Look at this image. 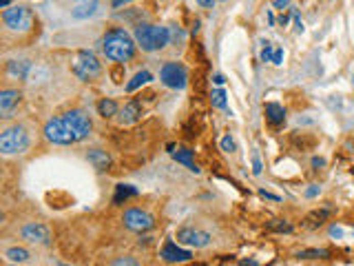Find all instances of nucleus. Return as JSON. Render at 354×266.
<instances>
[{
	"mask_svg": "<svg viewBox=\"0 0 354 266\" xmlns=\"http://www.w3.org/2000/svg\"><path fill=\"white\" fill-rule=\"evenodd\" d=\"M100 45H102V53L109 60H113V62H126V60L135 56L137 42L124 29H111L102 36Z\"/></svg>",
	"mask_w": 354,
	"mask_h": 266,
	"instance_id": "nucleus-1",
	"label": "nucleus"
},
{
	"mask_svg": "<svg viewBox=\"0 0 354 266\" xmlns=\"http://www.w3.org/2000/svg\"><path fill=\"white\" fill-rule=\"evenodd\" d=\"M135 42L144 51H157L164 49L171 42L169 27H155V25H137L135 27Z\"/></svg>",
	"mask_w": 354,
	"mask_h": 266,
	"instance_id": "nucleus-2",
	"label": "nucleus"
},
{
	"mask_svg": "<svg viewBox=\"0 0 354 266\" xmlns=\"http://www.w3.org/2000/svg\"><path fill=\"white\" fill-rule=\"evenodd\" d=\"M29 149V133L22 124L9 126L0 133V153L3 156H13V153H25Z\"/></svg>",
	"mask_w": 354,
	"mask_h": 266,
	"instance_id": "nucleus-3",
	"label": "nucleus"
},
{
	"mask_svg": "<svg viewBox=\"0 0 354 266\" xmlns=\"http://www.w3.org/2000/svg\"><path fill=\"white\" fill-rule=\"evenodd\" d=\"M73 73L82 80V82H89V80L98 78L100 73H102V64H100L98 56L89 49H82L76 53V58H73Z\"/></svg>",
	"mask_w": 354,
	"mask_h": 266,
	"instance_id": "nucleus-4",
	"label": "nucleus"
},
{
	"mask_svg": "<svg viewBox=\"0 0 354 266\" xmlns=\"http://www.w3.org/2000/svg\"><path fill=\"white\" fill-rule=\"evenodd\" d=\"M44 138L49 140V142H53V144H60V146L76 144V138H73V133H71L69 126H66L62 116L51 118L49 122L44 124Z\"/></svg>",
	"mask_w": 354,
	"mask_h": 266,
	"instance_id": "nucleus-5",
	"label": "nucleus"
},
{
	"mask_svg": "<svg viewBox=\"0 0 354 266\" xmlns=\"http://www.w3.org/2000/svg\"><path fill=\"white\" fill-rule=\"evenodd\" d=\"M159 80L169 86V89H184L188 82V71L179 62H164L159 69Z\"/></svg>",
	"mask_w": 354,
	"mask_h": 266,
	"instance_id": "nucleus-6",
	"label": "nucleus"
},
{
	"mask_svg": "<svg viewBox=\"0 0 354 266\" xmlns=\"http://www.w3.org/2000/svg\"><path fill=\"white\" fill-rule=\"evenodd\" d=\"M3 23H5L7 29H11V31H29L33 16L27 7H11V9L3 11Z\"/></svg>",
	"mask_w": 354,
	"mask_h": 266,
	"instance_id": "nucleus-7",
	"label": "nucleus"
},
{
	"mask_svg": "<svg viewBox=\"0 0 354 266\" xmlns=\"http://www.w3.org/2000/svg\"><path fill=\"white\" fill-rule=\"evenodd\" d=\"M122 222H124L126 229H131V231H135V233H142V231L153 229L155 219H153L151 213H146L142 209H129V211L124 213Z\"/></svg>",
	"mask_w": 354,
	"mask_h": 266,
	"instance_id": "nucleus-8",
	"label": "nucleus"
},
{
	"mask_svg": "<svg viewBox=\"0 0 354 266\" xmlns=\"http://www.w3.org/2000/svg\"><path fill=\"white\" fill-rule=\"evenodd\" d=\"M177 242L186 244V246H195V249H204V246L210 244V235L206 231L193 229V226H184V229L177 231Z\"/></svg>",
	"mask_w": 354,
	"mask_h": 266,
	"instance_id": "nucleus-9",
	"label": "nucleus"
},
{
	"mask_svg": "<svg viewBox=\"0 0 354 266\" xmlns=\"http://www.w3.org/2000/svg\"><path fill=\"white\" fill-rule=\"evenodd\" d=\"M20 235L27 242H33V244H49L51 242V233L49 229L42 224V222H29L22 226V231H20Z\"/></svg>",
	"mask_w": 354,
	"mask_h": 266,
	"instance_id": "nucleus-10",
	"label": "nucleus"
},
{
	"mask_svg": "<svg viewBox=\"0 0 354 266\" xmlns=\"http://www.w3.org/2000/svg\"><path fill=\"white\" fill-rule=\"evenodd\" d=\"M159 257H162L166 264H182V262H191L193 253L186 251V249H179L173 239H166L162 251H159Z\"/></svg>",
	"mask_w": 354,
	"mask_h": 266,
	"instance_id": "nucleus-11",
	"label": "nucleus"
},
{
	"mask_svg": "<svg viewBox=\"0 0 354 266\" xmlns=\"http://www.w3.org/2000/svg\"><path fill=\"white\" fill-rule=\"evenodd\" d=\"M98 9H100V3H98V0H82V3H78V5L71 9V16L76 18V20H86V18L96 16Z\"/></svg>",
	"mask_w": 354,
	"mask_h": 266,
	"instance_id": "nucleus-12",
	"label": "nucleus"
},
{
	"mask_svg": "<svg viewBox=\"0 0 354 266\" xmlns=\"http://www.w3.org/2000/svg\"><path fill=\"white\" fill-rule=\"evenodd\" d=\"M264 111H266V120H268V124L281 126L286 122V109L279 102H266Z\"/></svg>",
	"mask_w": 354,
	"mask_h": 266,
	"instance_id": "nucleus-13",
	"label": "nucleus"
},
{
	"mask_svg": "<svg viewBox=\"0 0 354 266\" xmlns=\"http://www.w3.org/2000/svg\"><path fill=\"white\" fill-rule=\"evenodd\" d=\"M139 116H142V102H139V100H131V102L120 111V124H133L139 120Z\"/></svg>",
	"mask_w": 354,
	"mask_h": 266,
	"instance_id": "nucleus-14",
	"label": "nucleus"
},
{
	"mask_svg": "<svg viewBox=\"0 0 354 266\" xmlns=\"http://www.w3.org/2000/svg\"><path fill=\"white\" fill-rule=\"evenodd\" d=\"M18 100H20V91H16V89L0 91V113H3V118H9L11 106H16Z\"/></svg>",
	"mask_w": 354,
	"mask_h": 266,
	"instance_id": "nucleus-15",
	"label": "nucleus"
},
{
	"mask_svg": "<svg viewBox=\"0 0 354 266\" xmlns=\"http://www.w3.org/2000/svg\"><path fill=\"white\" fill-rule=\"evenodd\" d=\"M171 156H173V160L175 162H179V164H184L186 169H188L191 173H199V166L193 162V151L191 149H179V151H171Z\"/></svg>",
	"mask_w": 354,
	"mask_h": 266,
	"instance_id": "nucleus-16",
	"label": "nucleus"
},
{
	"mask_svg": "<svg viewBox=\"0 0 354 266\" xmlns=\"http://www.w3.org/2000/svg\"><path fill=\"white\" fill-rule=\"evenodd\" d=\"M86 160H89L98 171H106L111 166V158L106 156V151H100V149H93V151L86 153Z\"/></svg>",
	"mask_w": 354,
	"mask_h": 266,
	"instance_id": "nucleus-17",
	"label": "nucleus"
},
{
	"mask_svg": "<svg viewBox=\"0 0 354 266\" xmlns=\"http://www.w3.org/2000/svg\"><path fill=\"white\" fill-rule=\"evenodd\" d=\"M29 69H31L29 60H11V62H7V71H9V76H16V78H27Z\"/></svg>",
	"mask_w": 354,
	"mask_h": 266,
	"instance_id": "nucleus-18",
	"label": "nucleus"
},
{
	"mask_svg": "<svg viewBox=\"0 0 354 266\" xmlns=\"http://www.w3.org/2000/svg\"><path fill=\"white\" fill-rule=\"evenodd\" d=\"M137 193L139 191L135 189V186H131V184H117L115 186V195H113V204H122L129 197H135Z\"/></svg>",
	"mask_w": 354,
	"mask_h": 266,
	"instance_id": "nucleus-19",
	"label": "nucleus"
},
{
	"mask_svg": "<svg viewBox=\"0 0 354 266\" xmlns=\"http://www.w3.org/2000/svg\"><path fill=\"white\" fill-rule=\"evenodd\" d=\"M151 80H153V76H151V73H149V71H137V73H135V76H133V78H131V82H129V84H126V91H129V93H133V91H137V89H139V86L149 84V82H151Z\"/></svg>",
	"mask_w": 354,
	"mask_h": 266,
	"instance_id": "nucleus-20",
	"label": "nucleus"
},
{
	"mask_svg": "<svg viewBox=\"0 0 354 266\" xmlns=\"http://www.w3.org/2000/svg\"><path fill=\"white\" fill-rule=\"evenodd\" d=\"M98 113L102 118H113L117 113V104L113 102V100L104 98V100H100V102H98Z\"/></svg>",
	"mask_w": 354,
	"mask_h": 266,
	"instance_id": "nucleus-21",
	"label": "nucleus"
},
{
	"mask_svg": "<svg viewBox=\"0 0 354 266\" xmlns=\"http://www.w3.org/2000/svg\"><path fill=\"white\" fill-rule=\"evenodd\" d=\"M297 257L299 259H325V257H330V251H325V249H308V251H299Z\"/></svg>",
	"mask_w": 354,
	"mask_h": 266,
	"instance_id": "nucleus-22",
	"label": "nucleus"
},
{
	"mask_svg": "<svg viewBox=\"0 0 354 266\" xmlns=\"http://www.w3.org/2000/svg\"><path fill=\"white\" fill-rule=\"evenodd\" d=\"M5 257L9 259V262H18V264H22V262H27V259H29V253H27L25 249H18V246H13V249H7Z\"/></svg>",
	"mask_w": 354,
	"mask_h": 266,
	"instance_id": "nucleus-23",
	"label": "nucleus"
},
{
	"mask_svg": "<svg viewBox=\"0 0 354 266\" xmlns=\"http://www.w3.org/2000/svg\"><path fill=\"white\" fill-rule=\"evenodd\" d=\"M330 215V209H323V211H315L312 213V215H308V219H305V222H308V226L310 229H317V226H321L323 224V219Z\"/></svg>",
	"mask_w": 354,
	"mask_h": 266,
	"instance_id": "nucleus-24",
	"label": "nucleus"
},
{
	"mask_svg": "<svg viewBox=\"0 0 354 266\" xmlns=\"http://www.w3.org/2000/svg\"><path fill=\"white\" fill-rule=\"evenodd\" d=\"M210 104L217 109H226V91L224 89H213L210 93Z\"/></svg>",
	"mask_w": 354,
	"mask_h": 266,
	"instance_id": "nucleus-25",
	"label": "nucleus"
},
{
	"mask_svg": "<svg viewBox=\"0 0 354 266\" xmlns=\"http://www.w3.org/2000/svg\"><path fill=\"white\" fill-rule=\"evenodd\" d=\"M270 231H277V233H292V224H288L286 219H272L268 224Z\"/></svg>",
	"mask_w": 354,
	"mask_h": 266,
	"instance_id": "nucleus-26",
	"label": "nucleus"
},
{
	"mask_svg": "<svg viewBox=\"0 0 354 266\" xmlns=\"http://www.w3.org/2000/svg\"><path fill=\"white\" fill-rule=\"evenodd\" d=\"M222 151H226V153H235L237 151V144H235V140H232L230 136L222 138Z\"/></svg>",
	"mask_w": 354,
	"mask_h": 266,
	"instance_id": "nucleus-27",
	"label": "nucleus"
},
{
	"mask_svg": "<svg viewBox=\"0 0 354 266\" xmlns=\"http://www.w3.org/2000/svg\"><path fill=\"white\" fill-rule=\"evenodd\" d=\"M272 45L270 42H264V49H262V53H259V58H262V62H272Z\"/></svg>",
	"mask_w": 354,
	"mask_h": 266,
	"instance_id": "nucleus-28",
	"label": "nucleus"
},
{
	"mask_svg": "<svg viewBox=\"0 0 354 266\" xmlns=\"http://www.w3.org/2000/svg\"><path fill=\"white\" fill-rule=\"evenodd\" d=\"M252 173H255V175H262V160H259L257 153L252 156Z\"/></svg>",
	"mask_w": 354,
	"mask_h": 266,
	"instance_id": "nucleus-29",
	"label": "nucleus"
},
{
	"mask_svg": "<svg viewBox=\"0 0 354 266\" xmlns=\"http://www.w3.org/2000/svg\"><path fill=\"white\" fill-rule=\"evenodd\" d=\"M259 195H262V197H266V199H272V202H281V197H279V195H275V193H270V191H266V189H262V191H259Z\"/></svg>",
	"mask_w": 354,
	"mask_h": 266,
	"instance_id": "nucleus-30",
	"label": "nucleus"
},
{
	"mask_svg": "<svg viewBox=\"0 0 354 266\" xmlns=\"http://www.w3.org/2000/svg\"><path fill=\"white\" fill-rule=\"evenodd\" d=\"M292 18H295V31L297 33H303V23H301V18H299L297 11H292Z\"/></svg>",
	"mask_w": 354,
	"mask_h": 266,
	"instance_id": "nucleus-31",
	"label": "nucleus"
},
{
	"mask_svg": "<svg viewBox=\"0 0 354 266\" xmlns=\"http://www.w3.org/2000/svg\"><path fill=\"white\" fill-rule=\"evenodd\" d=\"M284 62V51L281 49H275V53H272V64H281Z\"/></svg>",
	"mask_w": 354,
	"mask_h": 266,
	"instance_id": "nucleus-32",
	"label": "nucleus"
},
{
	"mask_svg": "<svg viewBox=\"0 0 354 266\" xmlns=\"http://www.w3.org/2000/svg\"><path fill=\"white\" fill-rule=\"evenodd\" d=\"M113 264H117V266H122V264H131V266H135V264H137V259H133V257H122V259H115Z\"/></svg>",
	"mask_w": 354,
	"mask_h": 266,
	"instance_id": "nucleus-33",
	"label": "nucleus"
},
{
	"mask_svg": "<svg viewBox=\"0 0 354 266\" xmlns=\"http://www.w3.org/2000/svg\"><path fill=\"white\" fill-rule=\"evenodd\" d=\"M215 3H217V0H197V5L204 7V9H213V7H215Z\"/></svg>",
	"mask_w": 354,
	"mask_h": 266,
	"instance_id": "nucleus-34",
	"label": "nucleus"
},
{
	"mask_svg": "<svg viewBox=\"0 0 354 266\" xmlns=\"http://www.w3.org/2000/svg\"><path fill=\"white\" fill-rule=\"evenodd\" d=\"M319 191H321V189H319V186H317V184H312V186H310V189H308V191H305V197H315V195H319Z\"/></svg>",
	"mask_w": 354,
	"mask_h": 266,
	"instance_id": "nucleus-35",
	"label": "nucleus"
},
{
	"mask_svg": "<svg viewBox=\"0 0 354 266\" xmlns=\"http://www.w3.org/2000/svg\"><path fill=\"white\" fill-rule=\"evenodd\" d=\"M272 5H275V9H286L290 5V0H272Z\"/></svg>",
	"mask_w": 354,
	"mask_h": 266,
	"instance_id": "nucleus-36",
	"label": "nucleus"
},
{
	"mask_svg": "<svg viewBox=\"0 0 354 266\" xmlns=\"http://www.w3.org/2000/svg\"><path fill=\"white\" fill-rule=\"evenodd\" d=\"M126 3H133V0H111V5L115 7V9H120V7L126 5Z\"/></svg>",
	"mask_w": 354,
	"mask_h": 266,
	"instance_id": "nucleus-37",
	"label": "nucleus"
},
{
	"mask_svg": "<svg viewBox=\"0 0 354 266\" xmlns=\"http://www.w3.org/2000/svg\"><path fill=\"white\" fill-rule=\"evenodd\" d=\"M213 82H215L217 86H222V84L226 82V78H224V76H219V73H217V76H213Z\"/></svg>",
	"mask_w": 354,
	"mask_h": 266,
	"instance_id": "nucleus-38",
	"label": "nucleus"
},
{
	"mask_svg": "<svg viewBox=\"0 0 354 266\" xmlns=\"http://www.w3.org/2000/svg\"><path fill=\"white\" fill-rule=\"evenodd\" d=\"M330 235H332V237H341L343 233H341V229H339V226H332V229H330Z\"/></svg>",
	"mask_w": 354,
	"mask_h": 266,
	"instance_id": "nucleus-39",
	"label": "nucleus"
},
{
	"mask_svg": "<svg viewBox=\"0 0 354 266\" xmlns=\"http://www.w3.org/2000/svg\"><path fill=\"white\" fill-rule=\"evenodd\" d=\"M325 160L323 158H312V166H323Z\"/></svg>",
	"mask_w": 354,
	"mask_h": 266,
	"instance_id": "nucleus-40",
	"label": "nucleus"
},
{
	"mask_svg": "<svg viewBox=\"0 0 354 266\" xmlns=\"http://www.w3.org/2000/svg\"><path fill=\"white\" fill-rule=\"evenodd\" d=\"M242 264H250V266H257V262H255V259H244Z\"/></svg>",
	"mask_w": 354,
	"mask_h": 266,
	"instance_id": "nucleus-41",
	"label": "nucleus"
},
{
	"mask_svg": "<svg viewBox=\"0 0 354 266\" xmlns=\"http://www.w3.org/2000/svg\"><path fill=\"white\" fill-rule=\"evenodd\" d=\"M0 7H9V0H0Z\"/></svg>",
	"mask_w": 354,
	"mask_h": 266,
	"instance_id": "nucleus-42",
	"label": "nucleus"
}]
</instances>
